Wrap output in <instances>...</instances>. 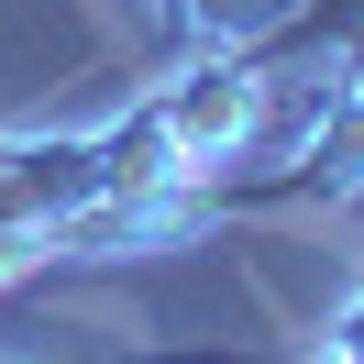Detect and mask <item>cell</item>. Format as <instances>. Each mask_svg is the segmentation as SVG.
I'll list each match as a JSON object with an SVG mask.
<instances>
[{"instance_id":"obj_1","label":"cell","mask_w":364,"mask_h":364,"mask_svg":"<svg viewBox=\"0 0 364 364\" xmlns=\"http://www.w3.org/2000/svg\"><path fill=\"white\" fill-rule=\"evenodd\" d=\"M188 23L210 33V45H276V33H298L320 11V0H177Z\"/></svg>"}]
</instances>
